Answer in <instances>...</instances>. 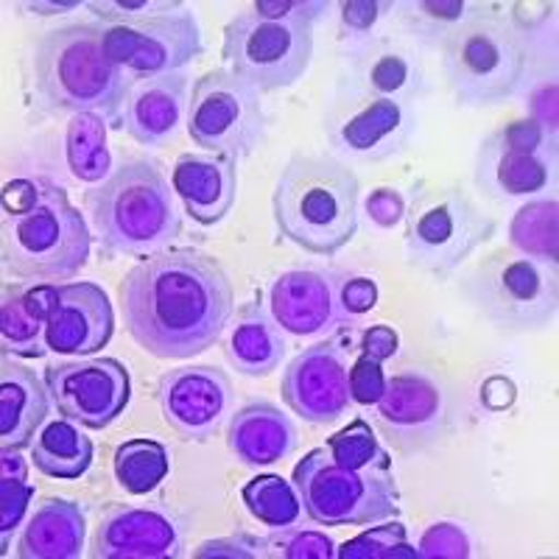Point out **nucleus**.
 Returning a JSON list of instances; mask_svg holds the SVG:
<instances>
[{
    "label": "nucleus",
    "mask_w": 559,
    "mask_h": 559,
    "mask_svg": "<svg viewBox=\"0 0 559 559\" xmlns=\"http://www.w3.org/2000/svg\"><path fill=\"white\" fill-rule=\"evenodd\" d=\"M53 288L34 286L3 294L0 306V347L7 356L43 358L48 353V317Z\"/></svg>",
    "instance_id": "obj_28"
},
{
    "label": "nucleus",
    "mask_w": 559,
    "mask_h": 559,
    "mask_svg": "<svg viewBox=\"0 0 559 559\" xmlns=\"http://www.w3.org/2000/svg\"><path fill=\"white\" fill-rule=\"evenodd\" d=\"M177 548L174 523L152 509H109L96 532V557L104 559H166L177 557Z\"/></svg>",
    "instance_id": "obj_23"
},
{
    "label": "nucleus",
    "mask_w": 559,
    "mask_h": 559,
    "mask_svg": "<svg viewBox=\"0 0 559 559\" xmlns=\"http://www.w3.org/2000/svg\"><path fill=\"white\" fill-rule=\"evenodd\" d=\"M349 338H328L302 349L283 372V401L294 414L313 423L331 426L349 406Z\"/></svg>",
    "instance_id": "obj_16"
},
{
    "label": "nucleus",
    "mask_w": 559,
    "mask_h": 559,
    "mask_svg": "<svg viewBox=\"0 0 559 559\" xmlns=\"http://www.w3.org/2000/svg\"><path fill=\"white\" fill-rule=\"evenodd\" d=\"M386 381L383 376L381 361L369 356H358L356 361L349 364V397L361 406H376L381 401V394L386 392Z\"/></svg>",
    "instance_id": "obj_41"
},
{
    "label": "nucleus",
    "mask_w": 559,
    "mask_h": 559,
    "mask_svg": "<svg viewBox=\"0 0 559 559\" xmlns=\"http://www.w3.org/2000/svg\"><path fill=\"white\" fill-rule=\"evenodd\" d=\"M227 445L241 464L266 467L292 456L297 448V428L274 403L258 401L233 414Z\"/></svg>",
    "instance_id": "obj_25"
},
{
    "label": "nucleus",
    "mask_w": 559,
    "mask_h": 559,
    "mask_svg": "<svg viewBox=\"0 0 559 559\" xmlns=\"http://www.w3.org/2000/svg\"><path fill=\"white\" fill-rule=\"evenodd\" d=\"M87 521L76 501L48 498L28 521L17 543L23 559H76L84 551Z\"/></svg>",
    "instance_id": "obj_27"
},
{
    "label": "nucleus",
    "mask_w": 559,
    "mask_h": 559,
    "mask_svg": "<svg viewBox=\"0 0 559 559\" xmlns=\"http://www.w3.org/2000/svg\"><path fill=\"white\" fill-rule=\"evenodd\" d=\"M442 70L459 104L496 107L515 96L526 70V43L509 20L484 7L442 45Z\"/></svg>",
    "instance_id": "obj_6"
},
{
    "label": "nucleus",
    "mask_w": 559,
    "mask_h": 559,
    "mask_svg": "<svg viewBox=\"0 0 559 559\" xmlns=\"http://www.w3.org/2000/svg\"><path fill=\"white\" fill-rule=\"evenodd\" d=\"M512 241L526 258L557 263V204L537 202L523 207L512 222Z\"/></svg>",
    "instance_id": "obj_36"
},
{
    "label": "nucleus",
    "mask_w": 559,
    "mask_h": 559,
    "mask_svg": "<svg viewBox=\"0 0 559 559\" xmlns=\"http://www.w3.org/2000/svg\"><path fill=\"white\" fill-rule=\"evenodd\" d=\"M32 84L48 112H93L123 127L132 84L104 53L98 23H70L43 34L32 57Z\"/></svg>",
    "instance_id": "obj_3"
},
{
    "label": "nucleus",
    "mask_w": 559,
    "mask_h": 559,
    "mask_svg": "<svg viewBox=\"0 0 559 559\" xmlns=\"http://www.w3.org/2000/svg\"><path fill=\"white\" fill-rule=\"evenodd\" d=\"M464 292L501 331H543L557 317V263L492 254Z\"/></svg>",
    "instance_id": "obj_11"
},
{
    "label": "nucleus",
    "mask_w": 559,
    "mask_h": 559,
    "mask_svg": "<svg viewBox=\"0 0 559 559\" xmlns=\"http://www.w3.org/2000/svg\"><path fill=\"white\" fill-rule=\"evenodd\" d=\"M188 118V79L182 73L143 79L129 90L123 127L140 146H159Z\"/></svg>",
    "instance_id": "obj_24"
},
{
    "label": "nucleus",
    "mask_w": 559,
    "mask_h": 559,
    "mask_svg": "<svg viewBox=\"0 0 559 559\" xmlns=\"http://www.w3.org/2000/svg\"><path fill=\"white\" fill-rule=\"evenodd\" d=\"M548 129L551 127L540 121H518L484 140L476 163L478 188L498 199L543 191L554 177L557 159Z\"/></svg>",
    "instance_id": "obj_14"
},
{
    "label": "nucleus",
    "mask_w": 559,
    "mask_h": 559,
    "mask_svg": "<svg viewBox=\"0 0 559 559\" xmlns=\"http://www.w3.org/2000/svg\"><path fill=\"white\" fill-rule=\"evenodd\" d=\"M26 9H32L34 14H64L79 9V0H70V3H26Z\"/></svg>",
    "instance_id": "obj_48"
},
{
    "label": "nucleus",
    "mask_w": 559,
    "mask_h": 559,
    "mask_svg": "<svg viewBox=\"0 0 559 559\" xmlns=\"http://www.w3.org/2000/svg\"><path fill=\"white\" fill-rule=\"evenodd\" d=\"M342 79L364 93L412 107H417L426 93L423 62L408 45L392 37H369L353 45L347 73Z\"/></svg>",
    "instance_id": "obj_21"
},
{
    "label": "nucleus",
    "mask_w": 559,
    "mask_h": 559,
    "mask_svg": "<svg viewBox=\"0 0 559 559\" xmlns=\"http://www.w3.org/2000/svg\"><path fill=\"white\" fill-rule=\"evenodd\" d=\"M417 127V107L372 96L338 79L324 112V134L338 154L386 159L403 152Z\"/></svg>",
    "instance_id": "obj_13"
},
{
    "label": "nucleus",
    "mask_w": 559,
    "mask_h": 559,
    "mask_svg": "<svg viewBox=\"0 0 559 559\" xmlns=\"http://www.w3.org/2000/svg\"><path fill=\"white\" fill-rule=\"evenodd\" d=\"M123 322L154 358L185 361L222 338L236 297L218 261L197 249H168L129 269L121 286Z\"/></svg>",
    "instance_id": "obj_1"
},
{
    "label": "nucleus",
    "mask_w": 559,
    "mask_h": 559,
    "mask_svg": "<svg viewBox=\"0 0 559 559\" xmlns=\"http://www.w3.org/2000/svg\"><path fill=\"white\" fill-rule=\"evenodd\" d=\"M112 471L129 496H146L166 481L171 462H168L166 445H159L154 439H129L115 451Z\"/></svg>",
    "instance_id": "obj_33"
},
{
    "label": "nucleus",
    "mask_w": 559,
    "mask_h": 559,
    "mask_svg": "<svg viewBox=\"0 0 559 559\" xmlns=\"http://www.w3.org/2000/svg\"><path fill=\"white\" fill-rule=\"evenodd\" d=\"M87 213L104 247L115 254L152 258L182 233V216L159 166L148 157L123 159L87 191Z\"/></svg>",
    "instance_id": "obj_4"
},
{
    "label": "nucleus",
    "mask_w": 559,
    "mask_h": 559,
    "mask_svg": "<svg viewBox=\"0 0 559 559\" xmlns=\"http://www.w3.org/2000/svg\"><path fill=\"white\" fill-rule=\"evenodd\" d=\"M401 20L403 32L423 45H442L451 39L453 32L476 17L481 12V3H464V0H417V3H401Z\"/></svg>",
    "instance_id": "obj_31"
},
{
    "label": "nucleus",
    "mask_w": 559,
    "mask_h": 559,
    "mask_svg": "<svg viewBox=\"0 0 559 559\" xmlns=\"http://www.w3.org/2000/svg\"><path fill=\"white\" fill-rule=\"evenodd\" d=\"M185 127L199 148L238 163L261 146L269 121L261 93L227 68H218L193 84Z\"/></svg>",
    "instance_id": "obj_10"
},
{
    "label": "nucleus",
    "mask_w": 559,
    "mask_h": 559,
    "mask_svg": "<svg viewBox=\"0 0 559 559\" xmlns=\"http://www.w3.org/2000/svg\"><path fill=\"white\" fill-rule=\"evenodd\" d=\"M3 266L23 280H70L90 258V229L64 188L34 179L26 204L3 216Z\"/></svg>",
    "instance_id": "obj_5"
},
{
    "label": "nucleus",
    "mask_w": 559,
    "mask_h": 559,
    "mask_svg": "<svg viewBox=\"0 0 559 559\" xmlns=\"http://www.w3.org/2000/svg\"><path fill=\"white\" fill-rule=\"evenodd\" d=\"M492 236L496 218L453 185H428L406 207L408 263L437 277L456 272Z\"/></svg>",
    "instance_id": "obj_8"
},
{
    "label": "nucleus",
    "mask_w": 559,
    "mask_h": 559,
    "mask_svg": "<svg viewBox=\"0 0 559 559\" xmlns=\"http://www.w3.org/2000/svg\"><path fill=\"white\" fill-rule=\"evenodd\" d=\"M342 559H378V557H417L414 548L406 543V526L403 523H389V526H376L364 532L356 540L344 543L338 548Z\"/></svg>",
    "instance_id": "obj_38"
},
{
    "label": "nucleus",
    "mask_w": 559,
    "mask_h": 559,
    "mask_svg": "<svg viewBox=\"0 0 559 559\" xmlns=\"http://www.w3.org/2000/svg\"><path fill=\"white\" fill-rule=\"evenodd\" d=\"M378 302V288L372 280L367 277H344L342 283V306L349 319L361 317V313L372 311Z\"/></svg>",
    "instance_id": "obj_45"
},
{
    "label": "nucleus",
    "mask_w": 559,
    "mask_h": 559,
    "mask_svg": "<svg viewBox=\"0 0 559 559\" xmlns=\"http://www.w3.org/2000/svg\"><path fill=\"white\" fill-rule=\"evenodd\" d=\"M171 188L193 222L213 227L229 216L238 197V163L222 154H182L174 163Z\"/></svg>",
    "instance_id": "obj_22"
},
{
    "label": "nucleus",
    "mask_w": 559,
    "mask_h": 559,
    "mask_svg": "<svg viewBox=\"0 0 559 559\" xmlns=\"http://www.w3.org/2000/svg\"><path fill=\"white\" fill-rule=\"evenodd\" d=\"M45 386L59 414L102 431L129 406V372L118 358L64 361L45 369Z\"/></svg>",
    "instance_id": "obj_15"
},
{
    "label": "nucleus",
    "mask_w": 559,
    "mask_h": 559,
    "mask_svg": "<svg viewBox=\"0 0 559 559\" xmlns=\"http://www.w3.org/2000/svg\"><path fill=\"white\" fill-rule=\"evenodd\" d=\"M252 12L272 20H294V23H311L313 26L328 12V3L322 0H258Z\"/></svg>",
    "instance_id": "obj_43"
},
{
    "label": "nucleus",
    "mask_w": 559,
    "mask_h": 559,
    "mask_svg": "<svg viewBox=\"0 0 559 559\" xmlns=\"http://www.w3.org/2000/svg\"><path fill=\"white\" fill-rule=\"evenodd\" d=\"M283 356H286V338L280 336L277 324L261 308H247L229 336V364L247 378H266L280 367Z\"/></svg>",
    "instance_id": "obj_29"
},
{
    "label": "nucleus",
    "mask_w": 559,
    "mask_h": 559,
    "mask_svg": "<svg viewBox=\"0 0 559 559\" xmlns=\"http://www.w3.org/2000/svg\"><path fill=\"white\" fill-rule=\"evenodd\" d=\"M376 406L383 431L403 451L428 445L445 428V397L439 392V383L426 372L406 369L394 376L386 381V392Z\"/></svg>",
    "instance_id": "obj_20"
},
{
    "label": "nucleus",
    "mask_w": 559,
    "mask_h": 559,
    "mask_svg": "<svg viewBox=\"0 0 559 559\" xmlns=\"http://www.w3.org/2000/svg\"><path fill=\"white\" fill-rule=\"evenodd\" d=\"M241 496L249 515L263 526L274 528V532L297 526V521L302 518V501H299L297 487L283 476H274V473L252 478L243 487Z\"/></svg>",
    "instance_id": "obj_34"
},
{
    "label": "nucleus",
    "mask_w": 559,
    "mask_h": 559,
    "mask_svg": "<svg viewBox=\"0 0 559 559\" xmlns=\"http://www.w3.org/2000/svg\"><path fill=\"white\" fill-rule=\"evenodd\" d=\"M222 59L229 73L241 76L258 93L294 87L311 68L313 26L258 12L236 14L224 28Z\"/></svg>",
    "instance_id": "obj_9"
},
{
    "label": "nucleus",
    "mask_w": 559,
    "mask_h": 559,
    "mask_svg": "<svg viewBox=\"0 0 559 559\" xmlns=\"http://www.w3.org/2000/svg\"><path fill=\"white\" fill-rule=\"evenodd\" d=\"M159 408L182 439L213 437L233 406V383L216 367H179L159 378Z\"/></svg>",
    "instance_id": "obj_17"
},
{
    "label": "nucleus",
    "mask_w": 559,
    "mask_h": 559,
    "mask_svg": "<svg viewBox=\"0 0 559 559\" xmlns=\"http://www.w3.org/2000/svg\"><path fill=\"white\" fill-rule=\"evenodd\" d=\"M34 487L28 481V459L17 448L0 451V546L9 548V537L23 523Z\"/></svg>",
    "instance_id": "obj_35"
},
{
    "label": "nucleus",
    "mask_w": 559,
    "mask_h": 559,
    "mask_svg": "<svg viewBox=\"0 0 559 559\" xmlns=\"http://www.w3.org/2000/svg\"><path fill=\"white\" fill-rule=\"evenodd\" d=\"M328 451L333 453L338 464L344 467H369V464H383L392 462L389 453L378 445V437L372 433V428L364 423V419H356V423H349L344 431H338L336 437H331L328 442Z\"/></svg>",
    "instance_id": "obj_37"
},
{
    "label": "nucleus",
    "mask_w": 559,
    "mask_h": 559,
    "mask_svg": "<svg viewBox=\"0 0 559 559\" xmlns=\"http://www.w3.org/2000/svg\"><path fill=\"white\" fill-rule=\"evenodd\" d=\"M115 331V311L98 283H64L53 288L48 317V347L62 356H93L107 347Z\"/></svg>",
    "instance_id": "obj_19"
},
{
    "label": "nucleus",
    "mask_w": 559,
    "mask_h": 559,
    "mask_svg": "<svg viewBox=\"0 0 559 559\" xmlns=\"http://www.w3.org/2000/svg\"><path fill=\"white\" fill-rule=\"evenodd\" d=\"M367 210L369 216L376 218L381 227H394V224L406 216V202H403V199L397 197V191H392V188H381V191H376L369 197Z\"/></svg>",
    "instance_id": "obj_46"
},
{
    "label": "nucleus",
    "mask_w": 559,
    "mask_h": 559,
    "mask_svg": "<svg viewBox=\"0 0 559 559\" xmlns=\"http://www.w3.org/2000/svg\"><path fill=\"white\" fill-rule=\"evenodd\" d=\"M48 386L34 369L3 358L0 364V445L28 448L48 417Z\"/></svg>",
    "instance_id": "obj_26"
},
{
    "label": "nucleus",
    "mask_w": 559,
    "mask_h": 559,
    "mask_svg": "<svg viewBox=\"0 0 559 559\" xmlns=\"http://www.w3.org/2000/svg\"><path fill=\"white\" fill-rule=\"evenodd\" d=\"M417 557H467V540L451 523H437L423 537V551Z\"/></svg>",
    "instance_id": "obj_44"
},
{
    "label": "nucleus",
    "mask_w": 559,
    "mask_h": 559,
    "mask_svg": "<svg viewBox=\"0 0 559 559\" xmlns=\"http://www.w3.org/2000/svg\"><path fill=\"white\" fill-rule=\"evenodd\" d=\"M64 154H68L70 174L79 182H104L109 177L112 157L107 148V121L102 115H73L64 134Z\"/></svg>",
    "instance_id": "obj_32"
},
{
    "label": "nucleus",
    "mask_w": 559,
    "mask_h": 559,
    "mask_svg": "<svg viewBox=\"0 0 559 559\" xmlns=\"http://www.w3.org/2000/svg\"><path fill=\"white\" fill-rule=\"evenodd\" d=\"M32 462L43 476L76 481L93 464V442L73 426V419H53L34 437Z\"/></svg>",
    "instance_id": "obj_30"
},
{
    "label": "nucleus",
    "mask_w": 559,
    "mask_h": 559,
    "mask_svg": "<svg viewBox=\"0 0 559 559\" xmlns=\"http://www.w3.org/2000/svg\"><path fill=\"white\" fill-rule=\"evenodd\" d=\"M84 7L102 23H134V20L174 12L182 3H177V0H90Z\"/></svg>",
    "instance_id": "obj_40"
},
{
    "label": "nucleus",
    "mask_w": 559,
    "mask_h": 559,
    "mask_svg": "<svg viewBox=\"0 0 559 559\" xmlns=\"http://www.w3.org/2000/svg\"><path fill=\"white\" fill-rule=\"evenodd\" d=\"M358 193L361 185L347 163L294 154L280 171L272 197L280 238L311 254L331 258L356 236Z\"/></svg>",
    "instance_id": "obj_2"
},
{
    "label": "nucleus",
    "mask_w": 559,
    "mask_h": 559,
    "mask_svg": "<svg viewBox=\"0 0 559 559\" xmlns=\"http://www.w3.org/2000/svg\"><path fill=\"white\" fill-rule=\"evenodd\" d=\"M361 349L364 356L376 358V361L383 364L386 358H392L394 353H397V333H394L392 328H386V324H376V328H369V331L364 333Z\"/></svg>",
    "instance_id": "obj_47"
},
{
    "label": "nucleus",
    "mask_w": 559,
    "mask_h": 559,
    "mask_svg": "<svg viewBox=\"0 0 559 559\" xmlns=\"http://www.w3.org/2000/svg\"><path fill=\"white\" fill-rule=\"evenodd\" d=\"M294 487L306 515L319 526H369L389 521L401 509L392 462L356 471L338 464L328 445L294 467Z\"/></svg>",
    "instance_id": "obj_7"
},
{
    "label": "nucleus",
    "mask_w": 559,
    "mask_h": 559,
    "mask_svg": "<svg viewBox=\"0 0 559 559\" xmlns=\"http://www.w3.org/2000/svg\"><path fill=\"white\" fill-rule=\"evenodd\" d=\"M342 283L344 277L336 272L297 269L280 274L269 292L274 322L294 336H319L344 319L349 322L342 306Z\"/></svg>",
    "instance_id": "obj_18"
},
{
    "label": "nucleus",
    "mask_w": 559,
    "mask_h": 559,
    "mask_svg": "<svg viewBox=\"0 0 559 559\" xmlns=\"http://www.w3.org/2000/svg\"><path fill=\"white\" fill-rule=\"evenodd\" d=\"M272 546L274 557H288V559H331L336 557V543L322 532H299V528L288 526L280 528V537L263 540Z\"/></svg>",
    "instance_id": "obj_39"
},
{
    "label": "nucleus",
    "mask_w": 559,
    "mask_h": 559,
    "mask_svg": "<svg viewBox=\"0 0 559 559\" xmlns=\"http://www.w3.org/2000/svg\"><path fill=\"white\" fill-rule=\"evenodd\" d=\"M392 9V3H376V0H353V3H342V34L347 37L369 39L372 28H376L378 20L383 17V12Z\"/></svg>",
    "instance_id": "obj_42"
},
{
    "label": "nucleus",
    "mask_w": 559,
    "mask_h": 559,
    "mask_svg": "<svg viewBox=\"0 0 559 559\" xmlns=\"http://www.w3.org/2000/svg\"><path fill=\"white\" fill-rule=\"evenodd\" d=\"M102 45L115 68L143 79L179 73L204 51L197 14L185 3L134 23H102Z\"/></svg>",
    "instance_id": "obj_12"
}]
</instances>
